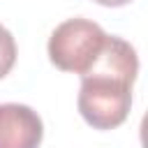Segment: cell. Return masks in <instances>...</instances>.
I'll list each match as a JSON object with an SVG mask.
<instances>
[{
	"instance_id": "1",
	"label": "cell",
	"mask_w": 148,
	"mask_h": 148,
	"mask_svg": "<svg viewBox=\"0 0 148 148\" xmlns=\"http://www.w3.org/2000/svg\"><path fill=\"white\" fill-rule=\"evenodd\" d=\"M139 58L130 42L106 35L95 60L81 76L79 113L95 130H113L125 123L132 106V86Z\"/></svg>"
},
{
	"instance_id": "2",
	"label": "cell",
	"mask_w": 148,
	"mask_h": 148,
	"mask_svg": "<svg viewBox=\"0 0 148 148\" xmlns=\"http://www.w3.org/2000/svg\"><path fill=\"white\" fill-rule=\"evenodd\" d=\"M106 32L88 18H67L49 37V58L62 72L83 74L104 44Z\"/></svg>"
},
{
	"instance_id": "3",
	"label": "cell",
	"mask_w": 148,
	"mask_h": 148,
	"mask_svg": "<svg viewBox=\"0 0 148 148\" xmlns=\"http://www.w3.org/2000/svg\"><path fill=\"white\" fill-rule=\"evenodd\" d=\"M44 136L42 118L25 104H0V148H39Z\"/></svg>"
},
{
	"instance_id": "4",
	"label": "cell",
	"mask_w": 148,
	"mask_h": 148,
	"mask_svg": "<svg viewBox=\"0 0 148 148\" xmlns=\"http://www.w3.org/2000/svg\"><path fill=\"white\" fill-rule=\"evenodd\" d=\"M16 62V42L7 28L0 25V79L12 72Z\"/></svg>"
},
{
	"instance_id": "5",
	"label": "cell",
	"mask_w": 148,
	"mask_h": 148,
	"mask_svg": "<svg viewBox=\"0 0 148 148\" xmlns=\"http://www.w3.org/2000/svg\"><path fill=\"white\" fill-rule=\"evenodd\" d=\"M97 5H104V7H123V5H127V2H132V0H95Z\"/></svg>"
}]
</instances>
